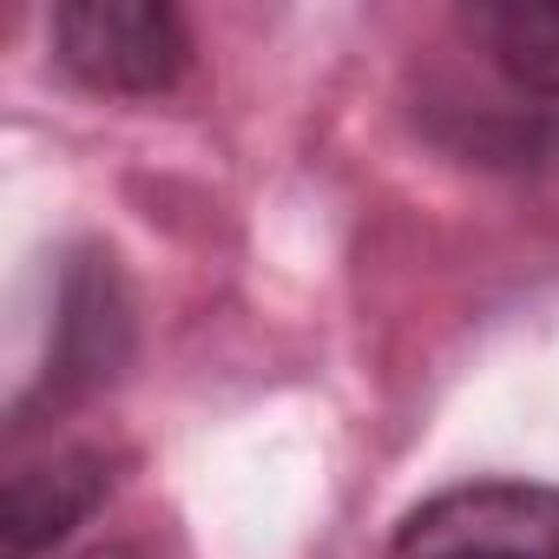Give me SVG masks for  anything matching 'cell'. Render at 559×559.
Wrapping results in <instances>:
<instances>
[{
	"instance_id": "obj_6",
	"label": "cell",
	"mask_w": 559,
	"mask_h": 559,
	"mask_svg": "<svg viewBox=\"0 0 559 559\" xmlns=\"http://www.w3.org/2000/svg\"><path fill=\"white\" fill-rule=\"evenodd\" d=\"M67 559H152L145 546H126V539H112V546H86V552H67Z\"/></svg>"
},
{
	"instance_id": "obj_4",
	"label": "cell",
	"mask_w": 559,
	"mask_h": 559,
	"mask_svg": "<svg viewBox=\"0 0 559 559\" xmlns=\"http://www.w3.org/2000/svg\"><path fill=\"white\" fill-rule=\"evenodd\" d=\"M389 559H559V487L520 474L454 480L395 520Z\"/></svg>"
},
{
	"instance_id": "obj_5",
	"label": "cell",
	"mask_w": 559,
	"mask_h": 559,
	"mask_svg": "<svg viewBox=\"0 0 559 559\" xmlns=\"http://www.w3.org/2000/svg\"><path fill=\"white\" fill-rule=\"evenodd\" d=\"M119 487V454L99 441H67L27 454L0 480V559H53Z\"/></svg>"
},
{
	"instance_id": "obj_1",
	"label": "cell",
	"mask_w": 559,
	"mask_h": 559,
	"mask_svg": "<svg viewBox=\"0 0 559 559\" xmlns=\"http://www.w3.org/2000/svg\"><path fill=\"white\" fill-rule=\"evenodd\" d=\"M454 40L500 80L507 106L435 139L480 165H539L559 152V0H467Z\"/></svg>"
},
{
	"instance_id": "obj_2",
	"label": "cell",
	"mask_w": 559,
	"mask_h": 559,
	"mask_svg": "<svg viewBox=\"0 0 559 559\" xmlns=\"http://www.w3.org/2000/svg\"><path fill=\"white\" fill-rule=\"evenodd\" d=\"M139 349V310L126 290V270L106 243H73L53 276V323H47V356L21 402L8 408V441L27 448L34 428L99 402Z\"/></svg>"
},
{
	"instance_id": "obj_3",
	"label": "cell",
	"mask_w": 559,
	"mask_h": 559,
	"mask_svg": "<svg viewBox=\"0 0 559 559\" xmlns=\"http://www.w3.org/2000/svg\"><path fill=\"white\" fill-rule=\"evenodd\" d=\"M47 47L93 99H171L198 67V34L171 0H60Z\"/></svg>"
}]
</instances>
